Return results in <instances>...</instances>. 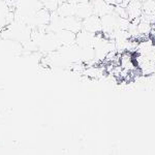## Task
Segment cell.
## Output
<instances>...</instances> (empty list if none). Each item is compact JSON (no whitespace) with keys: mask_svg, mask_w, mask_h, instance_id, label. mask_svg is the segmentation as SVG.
I'll return each mask as SVG.
<instances>
[{"mask_svg":"<svg viewBox=\"0 0 155 155\" xmlns=\"http://www.w3.org/2000/svg\"><path fill=\"white\" fill-rule=\"evenodd\" d=\"M31 27H29L24 22L14 19L0 31V37L19 41L24 45L29 39H31Z\"/></svg>","mask_w":155,"mask_h":155,"instance_id":"1","label":"cell"},{"mask_svg":"<svg viewBox=\"0 0 155 155\" xmlns=\"http://www.w3.org/2000/svg\"><path fill=\"white\" fill-rule=\"evenodd\" d=\"M12 7H14L15 19L26 24L32 16L44 7V4L39 0H15Z\"/></svg>","mask_w":155,"mask_h":155,"instance_id":"2","label":"cell"},{"mask_svg":"<svg viewBox=\"0 0 155 155\" xmlns=\"http://www.w3.org/2000/svg\"><path fill=\"white\" fill-rule=\"evenodd\" d=\"M7 0H0V31L15 19L14 11Z\"/></svg>","mask_w":155,"mask_h":155,"instance_id":"3","label":"cell"},{"mask_svg":"<svg viewBox=\"0 0 155 155\" xmlns=\"http://www.w3.org/2000/svg\"><path fill=\"white\" fill-rule=\"evenodd\" d=\"M95 38V33L82 29L76 33V45L80 48H93Z\"/></svg>","mask_w":155,"mask_h":155,"instance_id":"4","label":"cell"},{"mask_svg":"<svg viewBox=\"0 0 155 155\" xmlns=\"http://www.w3.org/2000/svg\"><path fill=\"white\" fill-rule=\"evenodd\" d=\"M82 26L86 31L92 32V33H98L101 31V18L96 15H91L82 20Z\"/></svg>","mask_w":155,"mask_h":155,"instance_id":"5","label":"cell"},{"mask_svg":"<svg viewBox=\"0 0 155 155\" xmlns=\"http://www.w3.org/2000/svg\"><path fill=\"white\" fill-rule=\"evenodd\" d=\"M60 47H69L76 45V33L67 29H61L55 32Z\"/></svg>","mask_w":155,"mask_h":155,"instance_id":"6","label":"cell"},{"mask_svg":"<svg viewBox=\"0 0 155 155\" xmlns=\"http://www.w3.org/2000/svg\"><path fill=\"white\" fill-rule=\"evenodd\" d=\"M92 6H93V14L98 16L99 18L114 12V6L107 4L104 0H94L92 1Z\"/></svg>","mask_w":155,"mask_h":155,"instance_id":"7","label":"cell"},{"mask_svg":"<svg viewBox=\"0 0 155 155\" xmlns=\"http://www.w3.org/2000/svg\"><path fill=\"white\" fill-rule=\"evenodd\" d=\"M62 27H63V29L71 30V31L74 32V33H78L80 30L83 29V26H82V20L79 19L76 16L62 18Z\"/></svg>","mask_w":155,"mask_h":155,"instance_id":"8","label":"cell"},{"mask_svg":"<svg viewBox=\"0 0 155 155\" xmlns=\"http://www.w3.org/2000/svg\"><path fill=\"white\" fill-rule=\"evenodd\" d=\"M93 15V6H92V2L89 0H84L79 3H77L76 8V17L79 19L83 20L87 17Z\"/></svg>","mask_w":155,"mask_h":155,"instance_id":"9","label":"cell"},{"mask_svg":"<svg viewBox=\"0 0 155 155\" xmlns=\"http://www.w3.org/2000/svg\"><path fill=\"white\" fill-rule=\"evenodd\" d=\"M126 8L129 20L141 18L142 14H143V2L140 0H129Z\"/></svg>","mask_w":155,"mask_h":155,"instance_id":"10","label":"cell"},{"mask_svg":"<svg viewBox=\"0 0 155 155\" xmlns=\"http://www.w3.org/2000/svg\"><path fill=\"white\" fill-rule=\"evenodd\" d=\"M143 12L146 15L155 14V0H145L143 1Z\"/></svg>","mask_w":155,"mask_h":155,"instance_id":"11","label":"cell"},{"mask_svg":"<svg viewBox=\"0 0 155 155\" xmlns=\"http://www.w3.org/2000/svg\"><path fill=\"white\" fill-rule=\"evenodd\" d=\"M129 0H116V4H119V5L122 6H127Z\"/></svg>","mask_w":155,"mask_h":155,"instance_id":"12","label":"cell"},{"mask_svg":"<svg viewBox=\"0 0 155 155\" xmlns=\"http://www.w3.org/2000/svg\"><path fill=\"white\" fill-rule=\"evenodd\" d=\"M104 2H107V4H111V5L115 6L116 5V0H104Z\"/></svg>","mask_w":155,"mask_h":155,"instance_id":"13","label":"cell"},{"mask_svg":"<svg viewBox=\"0 0 155 155\" xmlns=\"http://www.w3.org/2000/svg\"><path fill=\"white\" fill-rule=\"evenodd\" d=\"M140 1H142V2H143V1H145V0H140Z\"/></svg>","mask_w":155,"mask_h":155,"instance_id":"14","label":"cell"},{"mask_svg":"<svg viewBox=\"0 0 155 155\" xmlns=\"http://www.w3.org/2000/svg\"><path fill=\"white\" fill-rule=\"evenodd\" d=\"M89 1H91V2H92V1H94V0H89Z\"/></svg>","mask_w":155,"mask_h":155,"instance_id":"15","label":"cell"}]
</instances>
